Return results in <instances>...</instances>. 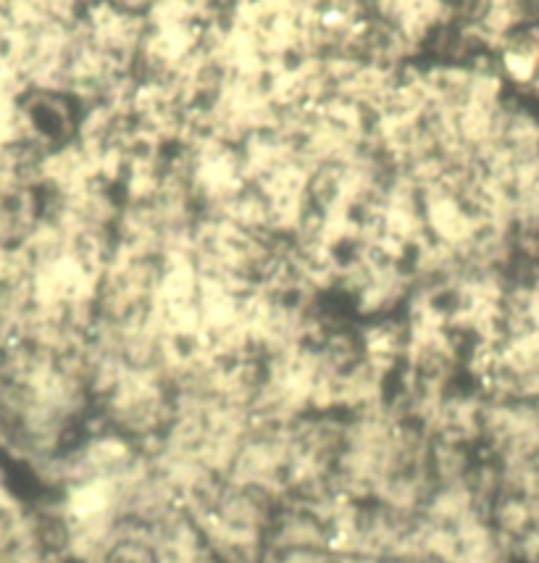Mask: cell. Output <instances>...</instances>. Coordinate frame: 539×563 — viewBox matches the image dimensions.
<instances>
[{"mask_svg":"<svg viewBox=\"0 0 539 563\" xmlns=\"http://www.w3.org/2000/svg\"><path fill=\"white\" fill-rule=\"evenodd\" d=\"M106 563H158V553L151 540L119 538L108 548Z\"/></svg>","mask_w":539,"mask_h":563,"instance_id":"cell-1","label":"cell"}]
</instances>
